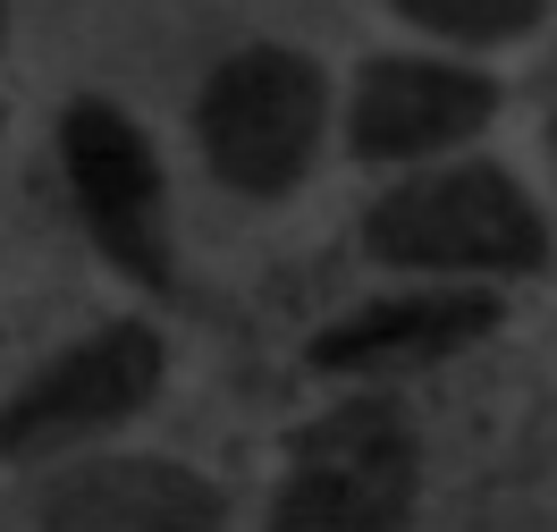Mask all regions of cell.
Wrapping results in <instances>:
<instances>
[{
    "label": "cell",
    "mask_w": 557,
    "mask_h": 532,
    "mask_svg": "<svg viewBox=\"0 0 557 532\" xmlns=\"http://www.w3.org/2000/svg\"><path fill=\"white\" fill-rule=\"evenodd\" d=\"M363 253L406 280H532L557 228L507 161H414L363 212Z\"/></svg>",
    "instance_id": "obj_1"
},
{
    "label": "cell",
    "mask_w": 557,
    "mask_h": 532,
    "mask_svg": "<svg viewBox=\"0 0 557 532\" xmlns=\"http://www.w3.org/2000/svg\"><path fill=\"white\" fill-rule=\"evenodd\" d=\"M422 516V431L388 389H347L287 431L271 532H406Z\"/></svg>",
    "instance_id": "obj_2"
},
{
    "label": "cell",
    "mask_w": 557,
    "mask_h": 532,
    "mask_svg": "<svg viewBox=\"0 0 557 532\" xmlns=\"http://www.w3.org/2000/svg\"><path fill=\"white\" fill-rule=\"evenodd\" d=\"M330 69L296 42H245L195 94V152L211 186H228L237 203H278L313 177L330 144Z\"/></svg>",
    "instance_id": "obj_3"
},
{
    "label": "cell",
    "mask_w": 557,
    "mask_h": 532,
    "mask_svg": "<svg viewBox=\"0 0 557 532\" xmlns=\"http://www.w3.org/2000/svg\"><path fill=\"white\" fill-rule=\"evenodd\" d=\"M51 144H60V177H69V203L85 220L94 253L119 280H136L144 296H177L170 177H161L144 119H127L110 94H76V102H60Z\"/></svg>",
    "instance_id": "obj_4"
},
{
    "label": "cell",
    "mask_w": 557,
    "mask_h": 532,
    "mask_svg": "<svg viewBox=\"0 0 557 532\" xmlns=\"http://www.w3.org/2000/svg\"><path fill=\"white\" fill-rule=\"evenodd\" d=\"M170 389V338L152 321H102L69 347H51L0 406V465H51L85 440L136 423Z\"/></svg>",
    "instance_id": "obj_5"
},
{
    "label": "cell",
    "mask_w": 557,
    "mask_h": 532,
    "mask_svg": "<svg viewBox=\"0 0 557 532\" xmlns=\"http://www.w3.org/2000/svg\"><path fill=\"white\" fill-rule=\"evenodd\" d=\"M498 102H507V85L482 60L388 51V60H363L347 85V152L372 170H414V161L473 144L498 119Z\"/></svg>",
    "instance_id": "obj_6"
},
{
    "label": "cell",
    "mask_w": 557,
    "mask_h": 532,
    "mask_svg": "<svg viewBox=\"0 0 557 532\" xmlns=\"http://www.w3.org/2000/svg\"><path fill=\"white\" fill-rule=\"evenodd\" d=\"M507 330V287H397L355 313L321 321L305 338V372L321 381H406V372H440L456 355Z\"/></svg>",
    "instance_id": "obj_7"
},
{
    "label": "cell",
    "mask_w": 557,
    "mask_h": 532,
    "mask_svg": "<svg viewBox=\"0 0 557 532\" xmlns=\"http://www.w3.org/2000/svg\"><path fill=\"white\" fill-rule=\"evenodd\" d=\"M35 532H228V491L186 457H85L35 491Z\"/></svg>",
    "instance_id": "obj_8"
},
{
    "label": "cell",
    "mask_w": 557,
    "mask_h": 532,
    "mask_svg": "<svg viewBox=\"0 0 557 532\" xmlns=\"http://www.w3.org/2000/svg\"><path fill=\"white\" fill-rule=\"evenodd\" d=\"M388 9L448 51H507L549 17V0H388Z\"/></svg>",
    "instance_id": "obj_9"
},
{
    "label": "cell",
    "mask_w": 557,
    "mask_h": 532,
    "mask_svg": "<svg viewBox=\"0 0 557 532\" xmlns=\"http://www.w3.org/2000/svg\"><path fill=\"white\" fill-rule=\"evenodd\" d=\"M0 51H9V0H0Z\"/></svg>",
    "instance_id": "obj_10"
},
{
    "label": "cell",
    "mask_w": 557,
    "mask_h": 532,
    "mask_svg": "<svg viewBox=\"0 0 557 532\" xmlns=\"http://www.w3.org/2000/svg\"><path fill=\"white\" fill-rule=\"evenodd\" d=\"M549 152H557V127H549Z\"/></svg>",
    "instance_id": "obj_11"
}]
</instances>
